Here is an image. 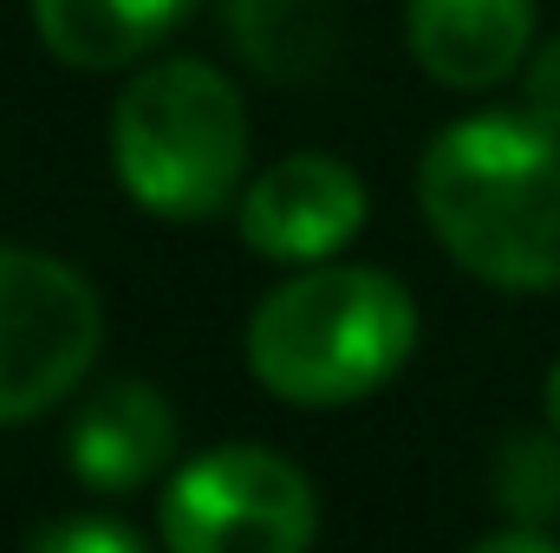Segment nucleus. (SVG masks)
Returning a JSON list of instances; mask_svg holds the SVG:
<instances>
[{"mask_svg": "<svg viewBox=\"0 0 560 553\" xmlns=\"http://www.w3.org/2000/svg\"><path fill=\"white\" fill-rule=\"evenodd\" d=\"M418 209L443 255L502 293L560 286V131L522 111H476L436 131Z\"/></svg>", "mask_w": 560, "mask_h": 553, "instance_id": "nucleus-1", "label": "nucleus"}, {"mask_svg": "<svg viewBox=\"0 0 560 553\" xmlns=\"http://www.w3.org/2000/svg\"><path fill=\"white\" fill-rule=\"evenodd\" d=\"M418 352V299L385 268L319 261L248 319V372L293 411H346L385 391Z\"/></svg>", "mask_w": 560, "mask_h": 553, "instance_id": "nucleus-2", "label": "nucleus"}, {"mask_svg": "<svg viewBox=\"0 0 560 553\" xmlns=\"http://www.w3.org/2000/svg\"><path fill=\"white\" fill-rule=\"evenodd\" d=\"M118 189L156 222H209L242 202L248 111L209 59H156L112 105Z\"/></svg>", "mask_w": 560, "mask_h": 553, "instance_id": "nucleus-3", "label": "nucleus"}, {"mask_svg": "<svg viewBox=\"0 0 560 553\" xmlns=\"http://www.w3.org/2000/svg\"><path fill=\"white\" fill-rule=\"evenodd\" d=\"M156 541L176 553H300L319 541V502L287 456L222 443L170 475Z\"/></svg>", "mask_w": 560, "mask_h": 553, "instance_id": "nucleus-4", "label": "nucleus"}, {"mask_svg": "<svg viewBox=\"0 0 560 553\" xmlns=\"http://www.w3.org/2000/svg\"><path fill=\"white\" fill-rule=\"evenodd\" d=\"M105 306L59 255L0 248V430L72 398L98 358Z\"/></svg>", "mask_w": 560, "mask_h": 553, "instance_id": "nucleus-5", "label": "nucleus"}, {"mask_svg": "<svg viewBox=\"0 0 560 553\" xmlns=\"http://www.w3.org/2000/svg\"><path fill=\"white\" fill-rule=\"evenodd\" d=\"M365 215H372V196H365L359 169L339 163V156H319V150L280 156L275 169H261L235 202L242 242L261 261H280V268L332 261L346 242H359Z\"/></svg>", "mask_w": 560, "mask_h": 553, "instance_id": "nucleus-6", "label": "nucleus"}, {"mask_svg": "<svg viewBox=\"0 0 560 553\" xmlns=\"http://www.w3.org/2000/svg\"><path fill=\"white\" fill-rule=\"evenodd\" d=\"M176 462V411L150 378L98 385L66 430V469L92 495H138Z\"/></svg>", "mask_w": 560, "mask_h": 553, "instance_id": "nucleus-7", "label": "nucleus"}, {"mask_svg": "<svg viewBox=\"0 0 560 553\" xmlns=\"http://www.w3.org/2000/svg\"><path fill=\"white\" fill-rule=\"evenodd\" d=\"M418 66L450 92H489L535 52V0H405Z\"/></svg>", "mask_w": 560, "mask_h": 553, "instance_id": "nucleus-8", "label": "nucleus"}, {"mask_svg": "<svg viewBox=\"0 0 560 553\" xmlns=\"http://www.w3.org/2000/svg\"><path fill=\"white\" fill-rule=\"evenodd\" d=\"M189 13L196 0H33V33L72 72H125Z\"/></svg>", "mask_w": 560, "mask_h": 553, "instance_id": "nucleus-9", "label": "nucleus"}, {"mask_svg": "<svg viewBox=\"0 0 560 553\" xmlns=\"http://www.w3.org/2000/svg\"><path fill=\"white\" fill-rule=\"evenodd\" d=\"M222 26L235 52L275 85H313L339 46L332 0H222Z\"/></svg>", "mask_w": 560, "mask_h": 553, "instance_id": "nucleus-10", "label": "nucleus"}, {"mask_svg": "<svg viewBox=\"0 0 560 553\" xmlns=\"http://www.w3.org/2000/svg\"><path fill=\"white\" fill-rule=\"evenodd\" d=\"M495 508L509 521L560 528V430H515L495 456Z\"/></svg>", "mask_w": 560, "mask_h": 553, "instance_id": "nucleus-11", "label": "nucleus"}, {"mask_svg": "<svg viewBox=\"0 0 560 553\" xmlns=\"http://www.w3.org/2000/svg\"><path fill=\"white\" fill-rule=\"evenodd\" d=\"M39 553H143V534L125 521H52L33 534Z\"/></svg>", "mask_w": 560, "mask_h": 553, "instance_id": "nucleus-12", "label": "nucleus"}, {"mask_svg": "<svg viewBox=\"0 0 560 553\" xmlns=\"http://www.w3.org/2000/svg\"><path fill=\"white\" fill-rule=\"evenodd\" d=\"M522 105H528L541 125L560 131V33L528 52V66H522Z\"/></svg>", "mask_w": 560, "mask_h": 553, "instance_id": "nucleus-13", "label": "nucleus"}, {"mask_svg": "<svg viewBox=\"0 0 560 553\" xmlns=\"http://www.w3.org/2000/svg\"><path fill=\"white\" fill-rule=\"evenodd\" d=\"M476 553H560V534H555V528H535V521H515V528L482 534Z\"/></svg>", "mask_w": 560, "mask_h": 553, "instance_id": "nucleus-14", "label": "nucleus"}, {"mask_svg": "<svg viewBox=\"0 0 560 553\" xmlns=\"http://www.w3.org/2000/svg\"><path fill=\"white\" fill-rule=\"evenodd\" d=\"M541 411H548V423L560 430V358H555V372H548V391H541Z\"/></svg>", "mask_w": 560, "mask_h": 553, "instance_id": "nucleus-15", "label": "nucleus"}]
</instances>
